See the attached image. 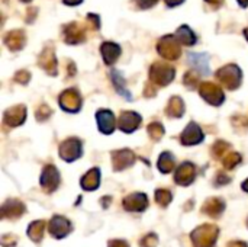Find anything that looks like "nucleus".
<instances>
[{"label": "nucleus", "mask_w": 248, "mask_h": 247, "mask_svg": "<svg viewBox=\"0 0 248 247\" xmlns=\"http://www.w3.org/2000/svg\"><path fill=\"white\" fill-rule=\"evenodd\" d=\"M25 211L26 208L23 202H20L19 199H9L1 207V217L9 220H16L22 214H25Z\"/></svg>", "instance_id": "nucleus-16"}, {"label": "nucleus", "mask_w": 248, "mask_h": 247, "mask_svg": "<svg viewBox=\"0 0 248 247\" xmlns=\"http://www.w3.org/2000/svg\"><path fill=\"white\" fill-rule=\"evenodd\" d=\"M199 92H201L202 98H203L208 103H211V105H214V106H219V105L224 102V99H225L221 86H218V84H215V83H211V82L202 83V84L199 86Z\"/></svg>", "instance_id": "nucleus-5"}, {"label": "nucleus", "mask_w": 248, "mask_h": 247, "mask_svg": "<svg viewBox=\"0 0 248 247\" xmlns=\"http://www.w3.org/2000/svg\"><path fill=\"white\" fill-rule=\"evenodd\" d=\"M25 42H26V36H25V32L20 31V29L10 31V32L6 35V38H4V44H6L10 49H13V51H17V49L23 48Z\"/></svg>", "instance_id": "nucleus-21"}, {"label": "nucleus", "mask_w": 248, "mask_h": 247, "mask_svg": "<svg viewBox=\"0 0 248 247\" xmlns=\"http://www.w3.org/2000/svg\"><path fill=\"white\" fill-rule=\"evenodd\" d=\"M16 245V236L15 234H4L1 237V246L3 247H12Z\"/></svg>", "instance_id": "nucleus-37"}, {"label": "nucleus", "mask_w": 248, "mask_h": 247, "mask_svg": "<svg viewBox=\"0 0 248 247\" xmlns=\"http://www.w3.org/2000/svg\"><path fill=\"white\" fill-rule=\"evenodd\" d=\"M158 169L161 173H170L174 169V157L171 153L164 151L158 159Z\"/></svg>", "instance_id": "nucleus-29"}, {"label": "nucleus", "mask_w": 248, "mask_h": 247, "mask_svg": "<svg viewBox=\"0 0 248 247\" xmlns=\"http://www.w3.org/2000/svg\"><path fill=\"white\" fill-rule=\"evenodd\" d=\"M222 163H224V167L231 170L234 169L237 165L241 163V156L238 153H227L224 157H222Z\"/></svg>", "instance_id": "nucleus-30"}, {"label": "nucleus", "mask_w": 248, "mask_h": 247, "mask_svg": "<svg viewBox=\"0 0 248 247\" xmlns=\"http://www.w3.org/2000/svg\"><path fill=\"white\" fill-rule=\"evenodd\" d=\"M218 80L221 82V84L230 90H234L240 86L241 79H243V73L241 70L235 66V64H228L222 68L218 70L217 73Z\"/></svg>", "instance_id": "nucleus-3"}, {"label": "nucleus", "mask_w": 248, "mask_h": 247, "mask_svg": "<svg viewBox=\"0 0 248 247\" xmlns=\"http://www.w3.org/2000/svg\"><path fill=\"white\" fill-rule=\"evenodd\" d=\"M71 227L73 226H71L70 220H67L62 215H54L52 220L48 224V231H49V234L52 237L61 240V239L67 237L71 233V230H73Z\"/></svg>", "instance_id": "nucleus-6"}, {"label": "nucleus", "mask_w": 248, "mask_h": 247, "mask_svg": "<svg viewBox=\"0 0 248 247\" xmlns=\"http://www.w3.org/2000/svg\"><path fill=\"white\" fill-rule=\"evenodd\" d=\"M108 247H129V245L124 240H110Z\"/></svg>", "instance_id": "nucleus-41"}, {"label": "nucleus", "mask_w": 248, "mask_h": 247, "mask_svg": "<svg viewBox=\"0 0 248 247\" xmlns=\"http://www.w3.org/2000/svg\"><path fill=\"white\" fill-rule=\"evenodd\" d=\"M26 118V108L22 105H16L4 112V122L9 127H17L25 122Z\"/></svg>", "instance_id": "nucleus-18"}, {"label": "nucleus", "mask_w": 248, "mask_h": 247, "mask_svg": "<svg viewBox=\"0 0 248 247\" xmlns=\"http://www.w3.org/2000/svg\"><path fill=\"white\" fill-rule=\"evenodd\" d=\"M228 247H248V245L244 242H231Z\"/></svg>", "instance_id": "nucleus-43"}, {"label": "nucleus", "mask_w": 248, "mask_h": 247, "mask_svg": "<svg viewBox=\"0 0 248 247\" xmlns=\"http://www.w3.org/2000/svg\"><path fill=\"white\" fill-rule=\"evenodd\" d=\"M171 199H173V195L170 191H167V189H157L155 191V201L161 207H167L171 202Z\"/></svg>", "instance_id": "nucleus-31"}, {"label": "nucleus", "mask_w": 248, "mask_h": 247, "mask_svg": "<svg viewBox=\"0 0 248 247\" xmlns=\"http://www.w3.org/2000/svg\"><path fill=\"white\" fill-rule=\"evenodd\" d=\"M148 134L153 140L158 141L164 135V127L160 122H153L148 125Z\"/></svg>", "instance_id": "nucleus-32"}, {"label": "nucleus", "mask_w": 248, "mask_h": 247, "mask_svg": "<svg viewBox=\"0 0 248 247\" xmlns=\"http://www.w3.org/2000/svg\"><path fill=\"white\" fill-rule=\"evenodd\" d=\"M219 236V229L214 224H203L192 231L193 247H214Z\"/></svg>", "instance_id": "nucleus-1"}, {"label": "nucleus", "mask_w": 248, "mask_h": 247, "mask_svg": "<svg viewBox=\"0 0 248 247\" xmlns=\"http://www.w3.org/2000/svg\"><path fill=\"white\" fill-rule=\"evenodd\" d=\"M203 132L201 130V127L195 122H190L186 130L182 132L180 135V140H182V144L185 146H195V144H199L203 141Z\"/></svg>", "instance_id": "nucleus-12"}, {"label": "nucleus", "mask_w": 248, "mask_h": 247, "mask_svg": "<svg viewBox=\"0 0 248 247\" xmlns=\"http://www.w3.org/2000/svg\"><path fill=\"white\" fill-rule=\"evenodd\" d=\"M176 76V70L166 63H155L150 68V80L155 86H167Z\"/></svg>", "instance_id": "nucleus-2"}, {"label": "nucleus", "mask_w": 248, "mask_h": 247, "mask_svg": "<svg viewBox=\"0 0 248 247\" xmlns=\"http://www.w3.org/2000/svg\"><path fill=\"white\" fill-rule=\"evenodd\" d=\"M141 125V116L137 112H122L118 119V128L124 132H134Z\"/></svg>", "instance_id": "nucleus-13"}, {"label": "nucleus", "mask_w": 248, "mask_h": 247, "mask_svg": "<svg viewBox=\"0 0 248 247\" xmlns=\"http://www.w3.org/2000/svg\"><path fill=\"white\" fill-rule=\"evenodd\" d=\"M60 106L67 112H78L81 108V96L76 89H68L60 95Z\"/></svg>", "instance_id": "nucleus-8"}, {"label": "nucleus", "mask_w": 248, "mask_h": 247, "mask_svg": "<svg viewBox=\"0 0 248 247\" xmlns=\"http://www.w3.org/2000/svg\"><path fill=\"white\" fill-rule=\"evenodd\" d=\"M177 41H179L177 36H173V35L163 36L158 42V54L164 60H169V61L177 60L180 57V52H182Z\"/></svg>", "instance_id": "nucleus-4"}, {"label": "nucleus", "mask_w": 248, "mask_h": 247, "mask_svg": "<svg viewBox=\"0 0 248 247\" xmlns=\"http://www.w3.org/2000/svg\"><path fill=\"white\" fill-rule=\"evenodd\" d=\"M41 186L46 194L54 192L60 186V172L52 165H48L44 169L41 175Z\"/></svg>", "instance_id": "nucleus-9"}, {"label": "nucleus", "mask_w": 248, "mask_h": 247, "mask_svg": "<svg viewBox=\"0 0 248 247\" xmlns=\"http://www.w3.org/2000/svg\"><path fill=\"white\" fill-rule=\"evenodd\" d=\"M39 66L49 74H57V58L54 55V51L49 48H45L42 54L39 55Z\"/></svg>", "instance_id": "nucleus-20"}, {"label": "nucleus", "mask_w": 248, "mask_h": 247, "mask_svg": "<svg viewBox=\"0 0 248 247\" xmlns=\"http://www.w3.org/2000/svg\"><path fill=\"white\" fill-rule=\"evenodd\" d=\"M112 80H113V84H115L116 92H118L121 96H124L125 99L131 100L132 96H131L129 90L125 89V79H124V76H122L118 70H113V71H112Z\"/></svg>", "instance_id": "nucleus-28"}, {"label": "nucleus", "mask_w": 248, "mask_h": 247, "mask_svg": "<svg viewBox=\"0 0 248 247\" xmlns=\"http://www.w3.org/2000/svg\"><path fill=\"white\" fill-rule=\"evenodd\" d=\"M148 207V198L142 192H135L124 198V208L131 213H142Z\"/></svg>", "instance_id": "nucleus-11"}, {"label": "nucleus", "mask_w": 248, "mask_h": 247, "mask_svg": "<svg viewBox=\"0 0 248 247\" xmlns=\"http://www.w3.org/2000/svg\"><path fill=\"white\" fill-rule=\"evenodd\" d=\"M195 178H196V167L190 162L182 163L174 173V181L180 186H189L195 181Z\"/></svg>", "instance_id": "nucleus-10"}, {"label": "nucleus", "mask_w": 248, "mask_h": 247, "mask_svg": "<svg viewBox=\"0 0 248 247\" xmlns=\"http://www.w3.org/2000/svg\"><path fill=\"white\" fill-rule=\"evenodd\" d=\"M23 1H31V0H23Z\"/></svg>", "instance_id": "nucleus-49"}, {"label": "nucleus", "mask_w": 248, "mask_h": 247, "mask_svg": "<svg viewBox=\"0 0 248 247\" xmlns=\"http://www.w3.org/2000/svg\"><path fill=\"white\" fill-rule=\"evenodd\" d=\"M230 181H231V179H230L227 175L221 173V175H218V178H217V185H227Z\"/></svg>", "instance_id": "nucleus-40"}, {"label": "nucleus", "mask_w": 248, "mask_h": 247, "mask_svg": "<svg viewBox=\"0 0 248 247\" xmlns=\"http://www.w3.org/2000/svg\"><path fill=\"white\" fill-rule=\"evenodd\" d=\"M100 51H102L105 63L109 64V66L113 64L118 60V57L121 55V47L118 44H115V42H105V44H102Z\"/></svg>", "instance_id": "nucleus-23"}, {"label": "nucleus", "mask_w": 248, "mask_h": 247, "mask_svg": "<svg viewBox=\"0 0 248 247\" xmlns=\"http://www.w3.org/2000/svg\"><path fill=\"white\" fill-rule=\"evenodd\" d=\"M137 3L141 9H148L151 6H154L157 3V0H137Z\"/></svg>", "instance_id": "nucleus-39"}, {"label": "nucleus", "mask_w": 248, "mask_h": 247, "mask_svg": "<svg viewBox=\"0 0 248 247\" xmlns=\"http://www.w3.org/2000/svg\"><path fill=\"white\" fill-rule=\"evenodd\" d=\"M52 114V111L46 106V105H41L36 111V118L39 121H44V119H48V116Z\"/></svg>", "instance_id": "nucleus-36"}, {"label": "nucleus", "mask_w": 248, "mask_h": 247, "mask_svg": "<svg viewBox=\"0 0 248 247\" xmlns=\"http://www.w3.org/2000/svg\"><path fill=\"white\" fill-rule=\"evenodd\" d=\"M83 153L81 141L77 138H68L60 146V156L65 162H74L77 160Z\"/></svg>", "instance_id": "nucleus-7"}, {"label": "nucleus", "mask_w": 248, "mask_h": 247, "mask_svg": "<svg viewBox=\"0 0 248 247\" xmlns=\"http://www.w3.org/2000/svg\"><path fill=\"white\" fill-rule=\"evenodd\" d=\"M228 148H230V144H228V143H225V141H218V143H215V146L212 147V153H214V156H215L217 159H221V157L225 156V153H227Z\"/></svg>", "instance_id": "nucleus-34"}, {"label": "nucleus", "mask_w": 248, "mask_h": 247, "mask_svg": "<svg viewBox=\"0 0 248 247\" xmlns=\"http://www.w3.org/2000/svg\"><path fill=\"white\" fill-rule=\"evenodd\" d=\"M185 84L189 87V89H196L198 87V83H199V74L196 70H190L185 74Z\"/></svg>", "instance_id": "nucleus-33"}, {"label": "nucleus", "mask_w": 248, "mask_h": 247, "mask_svg": "<svg viewBox=\"0 0 248 247\" xmlns=\"http://www.w3.org/2000/svg\"><path fill=\"white\" fill-rule=\"evenodd\" d=\"M169 6H177V4H182L185 0H164Z\"/></svg>", "instance_id": "nucleus-44"}, {"label": "nucleus", "mask_w": 248, "mask_h": 247, "mask_svg": "<svg viewBox=\"0 0 248 247\" xmlns=\"http://www.w3.org/2000/svg\"><path fill=\"white\" fill-rule=\"evenodd\" d=\"M135 162V154L131 150H119L112 153V163L115 170H124L129 166H132Z\"/></svg>", "instance_id": "nucleus-15"}, {"label": "nucleus", "mask_w": 248, "mask_h": 247, "mask_svg": "<svg viewBox=\"0 0 248 247\" xmlns=\"http://www.w3.org/2000/svg\"><path fill=\"white\" fill-rule=\"evenodd\" d=\"M205 1H206L208 4H211V6H212L214 9L219 7V6H221V4L224 3V0H205Z\"/></svg>", "instance_id": "nucleus-42"}, {"label": "nucleus", "mask_w": 248, "mask_h": 247, "mask_svg": "<svg viewBox=\"0 0 248 247\" xmlns=\"http://www.w3.org/2000/svg\"><path fill=\"white\" fill-rule=\"evenodd\" d=\"M176 36H177V39H179L183 45H195L196 41H198V36L195 35V32H193L189 26H186V25H183V26H180V28L177 29Z\"/></svg>", "instance_id": "nucleus-27"}, {"label": "nucleus", "mask_w": 248, "mask_h": 247, "mask_svg": "<svg viewBox=\"0 0 248 247\" xmlns=\"http://www.w3.org/2000/svg\"><path fill=\"white\" fill-rule=\"evenodd\" d=\"M224 210H225V202L221 198H211L205 201L202 207V213L212 218H218L224 213Z\"/></svg>", "instance_id": "nucleus-19"}, {"label": "nucleus", "mask_w": 248, "mask_h": 247, "mask_svg": "<svg viewBox=\"0 0 248 247\" xmlns=\"http://www.w3.org/2000/svg\"><path fill=\"white\" fill-rule=\"evenodd\" d=\"M83 0H64L65 4H70V6H76V4H80Z\"/></svg>", "instance_id": "nucleus-45"}, {"label": "nucleus", "mask_w": 248, "mask_h": 247, "mask_svg": "<svg viewBox=\"0 0 248 247\" xmlns=\"http://www.w3.org/2000/svg\"><path fill=\"white\" fill-rule=\"evenodd\" d=\"M29 79H31V74L28 73V71H19L16 76H15V82H17V83H22V84H26L28 82H29Z\"/></svg>", "instance_id": "nucleus-38"}, {"label": "nucleus", "mask_w": 248, "mask_h": 247, "mask_svg": "<svg viewBox=\"0 0 248 247\" xmlns=\"http://www.w3.org/2000/svg\"><path fill=\"white\" fill-rule=\"evenodd\" d=\"M189 63L195 67L196 71L203 76L209 74V57L208 54H189Z\"/></svg>", "instance_id": "nucleus-24"}, {"label": "nucleus", "mask_w": 248, "mask_h": 247, "mask_svg": "<svg viewBox=\"0 0 248 247\" xmlns=\"http://www.w3.org/2000/svg\"><path fill=\"white\" fill-rule=\"evenodd\" d=\"M241 188L246 191V192H248V179L246 181V182H243V185H241Z\"/></svg>", "instance_id": "nucleus-47"}, {"label": "nucleus", "mask_w": 248, "mask_h": 247, "mask_svg": "<svg viewBox=\"0 0 248 247\" xmlns=\"http://www.w3.org/2000/svg\"><path fill=\"white\" fill-rule=\"evenodd\" d=\"M158 245V237L154 233L147 234L142 240H141V247H157Z\"/></svg>", "instance_id": "nucleus-35"}, {"label": "nucleus", "mask_w": 248, "mask_h": 247, "mask_svg": "<svg viewBox=\"0 0 248 247\" xmlns=\"http://www.w3.org/2000/svg\"><path fill=\"white\" fill-rule=\"evenodd\" d=\"M45 227H46V223L39 220V221H33L29 224L28 227V236L32 242L35 243H39L44 237V233H45Z\"/></svg>", "instance_id": "nucleus-25"}, {"label": "nucleus", "mask_w": 248, "mask_h": 247, "mask_svg": "<svg viewBox=\"0 0 248 247\" xmlns=\"http://www.w3.org/2000/svg\"><path fill=\"white\" fill-rule=\"evenodd\" d=\"M96 119H97V125H99V130L103 132V134H112L115 127H116V119H115V115L108 111V109H102L96 114Z\"/></svg>", "instance_id": "nucleus-17"}, {"label": "nucleus", "mask_w": 248, "mask_h": 247, "mask_svg": "<svg viewBox=\"0 0 248 247\" xmlns=\"http://www.w3.org/2000/svg\"><path fill=\"white\" fill-rule=\"evenodd\" d=\"M244 35H246V38H247V39H248V28H247V29H246V31H244Z\"/></svg>", "instance_id": "nucleus-48"}, {"label": "nucleus", "mask_w": 248, "mask_h": 247, "mask_svg": "<svg viewBox=\"0 0 248 247\" xmlns=\"http://www.w3.org/2000/svg\"><path fill=\"white\" fill-rule=\"evenodd\" d=\"M166 114L169 116H171V118L183 116V114H185V103H183V100L179 96L171 98L169 105H167V108H166Z\"/></svg>", "instance_id": "nucleus-26"}, {"label": "nucleus", "mask_w": 248, "mask_h": 247, "mask_svg": "<svg viewBox=\"0 0 248 247\" xmlns=\"http://www.w3.org/2000/svg\"><path fill=\"white\" fill-rule=\"evenodd\" d=\"M64 41L67 44H80L86 39V31L84 26L80 23H70L64 28Z\"/></svg>", "instance_id": "nucleus-14"}, {"label": "nucleus", "mask_w": 248, "mask_h": 247, "mask_svg": "<svg viewBox=\"0 0 248 247\" xmlns=\"http://www.w3.org/2000/svg\"><path fill=\"white\" fill-rule=\"evenodd\" d=\"M247 226H248V220H247Z\"/></svg>", "instance_id": "nucleus-50"}, {"label": "nucleus", "mask_w": 248, "mask_h": 247, "mask_svg": "<svg viewBox=\"0 0 248 247\" xmlns=\"http://www.w3.org/2000/svg\"><path fill=\"white\" fill-rule=\"evenodd\" d=\"M80 185L84 191H94L100 185V170L97 167L89 170L80 181Z\"/></svg>", "instance_id": "nucleus-22"}, {"label": "nucleus", "mask_w": 248, "mask_h": 247, "mask_svg": "<svg viewBox=\"0 0 248 247\" xmlns=\"http://www.w3.org/2000/svg\"><path fill=\"white\" fill-rule=\"evenodd\" d=\"M238 3H240V6H243V7H247L248 6V0H238Z\"/></svg>", "instance_id": "nucleus-46"}]
</instances>
